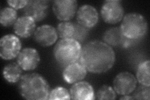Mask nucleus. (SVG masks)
<instances>
[{"label":"nucleus","mask_w":150,"mask_h":100,"mask_svg":"<svg viewBox=\"0 0 150 100\" xmlns=\"http://www.w3.org/2000/svg\"><path fill=\"white\" fill-rule=\"evenodd\" d=\"M79 61L89 72L100 74L107 72L113 66L116 55L111 46L103 41L93 40L82 47Z\"/></svg>","instance_id":"1"},{"label":"nucleus","mask_w":150,"mask_h":100,"mask_svg":"<svg viewBox=\"0 0 150 100\" xmlns=\"http://www.w3.org/2000/svg\"><path fill=\"white\" fill-rule=\"evenodd\" d=\"M18 88L21 96L27 100L48 99L51 91L48 81L37 73L23 75L18 82Z\"/></svg>","instance_id":"2"},{"label":"nucleus","mask_w":150,"mask_h":100,"mask_svg":"<svg viewBox=\"0 0 150 100\" xmlns=\"http://www.w3.org/2000/svg\"><path fill=\"white\" fill-rule=\"evenodd\" d=\"M80 43L73 39H61L56 43L53 55L56 62L63 68L79 60L82 50Z\"/></svg>","instance_id":"3"},{"label":"nucleus","mask_w":150,"mask_h":100,"mask_svg":"<svg viewBox=\"0 0 150 100\" xmlns=\"http://www.w3.org/2000/svg\"><path fill=\"white\" fill-rule=\"evenodd\" d=\"M120 27L126 39L138 40L146 34L148 23L142 14L129 13L123 16Z\"/></svg>","instance_id":"4"},{"label":"nucleus","mask_w":150,"mask_h":100,"mask_svg":"<svg viewBox=\"0 0 150 100\" xmlns=\"http://www.w3.org/2000/svg\"><path fill=\"white\" fill-rule=\"evenodd\" d=\"M124 13L122 1L118 0L105 1L101 8V16L103 20L111 25H115L121 21Z\"/></svg>","instance_id":"5"},{"label":"nucleus","mask_w":150,"mask_h":100,"mask_svg":"<svg viewBox=\"0 0 150 100\" xmlns=\"http://www.w3.org/2000/svg\"><path fill=\"white\" fill-rule=\"evenodd\" d=\"M21 40L17 36L4 35L0 40V56L4 60L15 59L21 51Z\"/></svg>","instance_id":"6"},{"label":"nucleus","mask_w":150,"mask_h":100,"mask_svg":"<svg viewBox=\"0 0 150 100\" xmlns=\"http://www.w3.org/2000/svg\"><path fill=\"white\" fill-rule=\"evenodd\" d=\"M78 2L76 0H56L52 6L56 17L62 21H69L77 12Z\"/></svg>","instance_id":"7"},{"label":"nucleus","mask_w":150,"mask_h":100,"mask_svg":"<svg viewBox=\"0 0 150 100\" xmlns=\"http://www.w3.org/2000/svg\"><path fill=\"white\" fill-rule=\"evenodd\" d=\"M137 82L134 75L128 71H123L116 76L112 84L117 94L128 95L132 93L137 88Z\"/></svg>","instance_id":"8"},{"label":"nucleus","mask_w":150,"mask_h":100,"mask_svg":"<svg viewBox=\"0 0 150 100\" xmlns=\"http://www.w3.org/2000/svg\"><path fill=\"white\" fill-rule=\"evenodd\" d=\"M50 1L47 0H30L23 8L25 16L33 19L35 22L43 21L48 15Z\"/></svg>","instance_id":"9"},{"label":"nucleus","mask_w":150,"mask_h":100,"mask_svg":"<svg viewBox=\"0 0 150 100\" xmlns=\"http://www.w3.org/2000/svg\"><path fill=\"white\" fill-rule=\"evenodd\" d=\"M17 63L23 70L29 71L35 70L40 63V54L35 48H25L17 56Z\"/></svg>","instance_id":"10"},{"label":"nucleus","mask_w":150,"mask_h":100,"mask_svg":"<svg viewBox=\"0 0 150 100\" xmlns=\"http://www.w3.org/2000/svg\"><path fill=\"white\" fill-rule=\"evenodd\" d=\"M99 20V14L96 9L90 4H84L76 12V21L79 25L88 29L95 27Z\"/></svg>","instance_id":"11"},{"label":"nucleus","mask_w":150,"mask_h":100,"mask_svg":"<svg viewBox=\"0 0 150 100\" xmlns=\"http://www.w3.org/2000/svg\"><path fill=\"white\" fill-rule=\"evenodd\" d=\"M33 38L35 41L40 46L48 47L55 43L58 38V35L54 26L43 25L36 28Z\"/></svg>","instance_id":"12"},{"label":"nucleus","mask_w":150,"mask_h":100,"mask_svg":"<svg viewBox=\"0 0 150 100\" xmlns=\"http://www.w3.org/2000/svg\"><path fill=\"white\" fill-rule=\"evenodd\" d=\"M87 70L79 60L68 65L64 68L63 77L66 82L74 84L80 82L86 77Z\"/></svg>","instance_id":"13"},{"label":"nucleus","mask_w":150,"mask_h":100,"mask_svg":"<svg viewBox=\"0 0 150 100\" xmlns=\"http://www.w3.org/2000/svg\"><path fill=\"white\" fill-rule=\"evenodd\" d=\"M36 30V22L33 19L28 16H22L17 19L13 25V30L15 34L22 38H30Z\"/></svg>","instance_id":"14"},{"label":"nucleus","mask_w":150,"mask_h":100,"mask_svg":"<svg viewBox=\"0 0 150 100\" xmlns=\"http://www.w3.org/2000/svg\"><path fill=\"white\" fill-rule=\"evenodd\" d=\"M69 93L72 99L93 100L95 99V91L93 87L90 83L84 81L73 84Z\"/></svg>","instance_id":"15"},{"label":"nucleus","mask_w":150,"mask_h":100,"mask_svg":"<svg viewBox=\"0 0 150 100\" xmlns=\"http://www.w3.org/2000/svg\"><path fill=\"white\" fill-rule=\"evenodd\" d=\"M103 42L111 47L124 46L127 39L123 36L120 27H112L106 30L103 35Z\"/></svg>","instance_id":"16"},{"label":"nucleus","mask_w":150,"mask_h":100,"mask_svg":"<svg viewBox=\"0 0 150 100\" xmlns=\"http://www.w3.org/2000/svg\"><path fill=\"white\" fill-rule=\"evenodd\" d=\"M22 70L21 66L17 62H12L3 68V78L9 83H18L22 77Z\"/></svg>","instance_id":"17"},{"label":"nucleus","mask_w":150,"mask_h":100,"mask_svg":"<svg viewBox=\"0 0 150 100\" xmlns=\"http://www.w3.org/2000/svg\"><path fill=\"white\" fill-rule=\"evenodd\" d=\"M56 31L61 39H73L76 31V23L71 21H62L59 23Z\"/></svg>","instance_id":"18"},{"label":"nucleus","mask_w":150,"mask_h":100,"mask_svg":"<svg viewBox=\"0 0 150 100\" xmlns=\"http://www.w3.org/2000/svg\"><path fill=\"white\" fill-rule=\"evenodd\" d=\"M18 19L16 9L11 7H4L0 11V23L4 27H10L15 25Z\"/></svg>","instance_id":"19"},{"label":"nucleus","mask_w":150,"mask_h":100,"mask_svg":"<svg viewBox=\"0 0 150 100\" xmlns=\"http://www.w3.org/2000/svg\"><path fill=\"white\" fill-rule=\"evenodd\" d=\"M149 60H146L142 62L138 66L137 71V82L142 85L150 87V78H149Z\"/></svg>","instance_id":"20"},{"label":"nucleus","mask_w":150,"mask_h":100,"mask_svg":"<svg viewBox=\"0 0 150 100\" xmlns=\"http://www.w3.org/2000/svg\"><path fill=\"white\" fill-rule=\"evenodd\" d=\"M97 99H115L116 98V93L113 88L107 84L103 85L96 93Z\"/></svg>","instance_id":"21"},{"label":"nucleus","mask_w":150,"mask_h":100,"mask_svg":"<svg viewBox=\"0 0 150 100\" xmlns=\"http://www.w3.org/2000/svg\"><path fill=\"white\" fill-rule=\"evenodd\" d=\"M69 91L67 88L62 87H58L51 89L50 93L48 99L56 100V99H70Z\"/></svg>","instance_id":"22"},{"label":"nucleus","mask_w":150,"mask_h":100,"mask_svg":"<svg viewBox=\"0 0 150 100\" xmlns=\"http://www.w3.org/2000/svg\"><path fill=\"white\" fill-rule=\"evenodd\" d=\"M133 99H150V87L142 85L136 88L133 92Z\"/></svg>","instance_id":"23"},{"label":"nucleus","mask_w":150,"mask_h":100,"mask_svg":"<svg viewBox=\"0 0 150 100\" xmlns=\"http://www.w3.org/2000/svg\"><path fill=\"white\" fill-rule=\"evenodd\" d=\"M89 32H90V29H88L86 28L83 27V26L80 25L76 22V31H75L73 40L78 41L81 44V43L84 42L87 38Z\"/></svg>","instance_id":"24"},{"label":"nucleus","mask_w":150,"mask_h":100,"mask_svg":"<svg viewBox=\"0 0 150 100\" xmlns=\"http://www.w3.org/2000/svg\"><path fill=\"white\" fill-rule=\"evenodd\" d=\"M28 0H8L7 3L11 8L15 9H23L28 4Z\"/></svg>","instance_id":"25"},{"label":"nucleus","mask_w":150,"mask_h":100,"mask_svg":"<svg viewBox=\"0 0 150 100\" xmlns=\"http://www.w3.org/2000/svg\"><path fill=\"white\" fill-rule=\"evenodd\" d=\"M120 99H133V98L132 96L130 95H122V96L120 98Z\"/></svg>","instance_id":"26"}]
</instances>
